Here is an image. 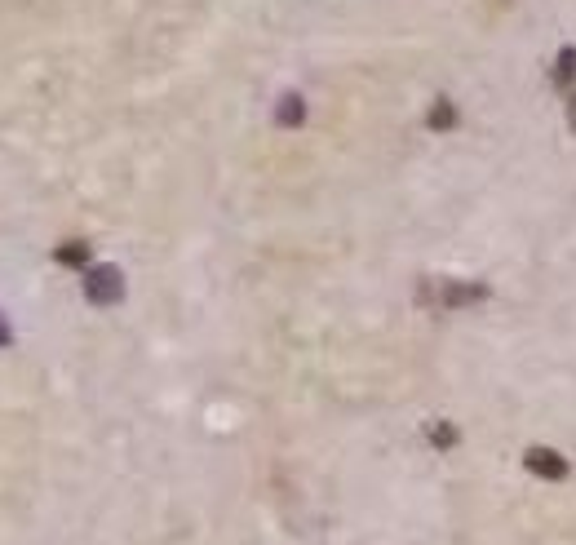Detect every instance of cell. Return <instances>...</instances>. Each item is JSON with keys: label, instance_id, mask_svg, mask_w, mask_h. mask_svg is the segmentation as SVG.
Segmentation results:
<instances>
[{"label": "cell", "instance_id": "obj_1", "mask_svg": "<svg viewBox=\"0 0 576 545\" xmlns=\"http://www.w3.org/2000/svg\"><path fill=\"white\" fill-rule=\"evenodd\" d=\"M421 302H426V306H439V311H466V306L488 302V284H475V280H448V275H430V280L421 284Z\"/></svg>", "mask_w": 576, "mask_h": 545}, {"label": "cell", "instance_id": "obj_2", "mask_svg": "<svg viewBox=\"0 0 576 545\" xmlns=\"http://www.w3.org/2000/svg\"><path fill=\"white\" fill-rule=\"evenodd\" d=\"M85 297L94 306H116L120 297H125V280H120L116 266H94V271H85Z\"/></svg>", "mask_w": 576, "mask_h": 545}, {"label": "cell", "instance_id": "obj_3", "mask_svg": "<svg viewBox=\"0 0 576 545\" xmlns=\"http://www.w3.org/2000/svg\"><path fill=\"white\" fill-rule=\"evenodd\" d=\"M523 466H528V475H537L545 483L568 475V461H563V452H554V448H528L523 452Z\"/></svg>", "mask_w": 576, "mask_h": 545}, {"label": "cell", "instance_id": "obj_4", "mask_svg": "<svg viewBox=\"0 0 576 545\" xmlns=\"http://www.w3.org/2000/svg\"><path fill=\"white\" fill-rule=\"evenodd\" d=\"M550 76H554V85H559V89H576V45L559 49V58H554V67H550Z\"/></svg>", "mask_w": 576, "mask_h": 545}, {"label": "cell", "instance_id": "obj_5", "mask_svg": "<svg viewBox=\"0 0 576 545\" xmlns=\"http://www.w3.org/2000/svg\"><path fill=\"white\" fill-rule=\"evenodd\" d=\"M426 125L435 133H448L452 125H457V107H452V98H435L426 111Z\"/></svg>", "mask_w": 576, "mask_h": 545}, {"label": "cell", "instance_id": "obj_6", "mask_svg": "<svg viewBox=\"0 0 576 545\" xmlns=\"http://www.w3.org/2000/svg\"><path fill=\"white\" fill-rule=\"evenodd\" d=\"M275 120H280L284 129H297L306 120V102L297 98V94H284V102H280V111H275Z\"/></svg>", "mask_w": 576, "mask_h": 545}, {"label": "cell", "instance_id": "obj_7", "mask_svg": "<svg viewBox=\"0 0 576 545\" xmlns=\"http://www.w3.org/2000/svg\"><path fill=\"white\" fill-rule=\"evenodd\" d=\"M430 444H435V448H452V444H457V430H452L448 421H435V426H430Z\"/></svg>", "mask_w": 576, "mask_h": 545}, {"label": "cell", "instance_id": "obj_8", "mask_svg": "<svg viewBox=\"0 0 576 545\" xmlns=\"http://www.w3.org/2000/svg\"><path fill=\"white\" fill-rule=\"evenodd\" d=\"M58 262H67V266H85V262H89V249H85V244H63V249H58Z\"/></svg>", "mask_w": 576, "mask_h": 545}, {"label": "cell", "instance_id": "obj_9", "mask_svg": "<svg viewBox=\"0 0 576 545\" xmlns=\"http://www.w3.org/2000/svg\"><path fill=\"white\" fill-rule=\"evenodd\" d=\"M568 125H572V129H576V94H572V98H568Z\"/></svg>", "mask_w": 576, "mask_h": 545}, {"label": "cell", "instance_id": "obj_10", "mask_svg": "<svg viewBox=\"0 0 576 545\" xmlns=\"http://www.w3.org/2000/svg\"><path fill=\"white\" fill-rule=\"evenodd\" d=\"M5 342H9V324L0 320V346H5Z\"/></svg>", "mask_w": 576, "mask_h": 545}]
</instances>
